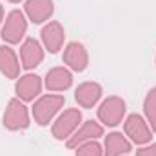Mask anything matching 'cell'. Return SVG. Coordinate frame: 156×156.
<instances>
[{"instance_id": "obj_3", "label": "cell", "mask_w": 156, "mask_h": 156, "mask_svg": "<svg viewBox=\"0 0 156 156\" xmlns=\"http://www.w3.org/2000/svg\"><path fill=\"white\" fill-rule=\"evenodd\" d=\"M123 111H125V105L122 100L118 98H109L104 102V105L100 107V118L104 120V123L107 125H116L120 122V118L123 116Z\"/></svg>"}, {"instance_id": "obj_16", "label": "cell", "mask_w": 156, "mask_h": 156, "mask_svg": "<svg viewBox=\"0 0 156 156\" xmlns=\"http://www.w3.org/2000/svg\"><path fill=\"white\" fill-rule=\"evenodd\" d=\"M71 85V75L66 69H53L47 75V87L51 89H67Z\"/></svg>"}, {"instance_id": "obj_6", "label": "cell", "mask_w": 156, "mask_h": 156, "mask_svg": "<svg viewBox=\"0 0 156 156\" xmlns=\"http://www.w3.org/2000/svg\"><path fill=\"white\" fill-rule=\"evenodd\" d=\"M80 118L82 116H80L78 111H67V113H64L62 116L58 118L56 125H55V136H56V138H66V136L78 125Z\"/></svg>"}, {"instance_id": "obj_18", "label": "cell", "mask_w": 156, "mask_h": 156, "mask_svg": "<svg viewBox=\"0 0 156 156\" xmlns=\"http://www.w3.org/2000/svg\"><path fill=\"white\" fill-rule=\"evenodd\" d=\"M78 156H100V145L98 144H85L82 149H80V153Z\"/></svg>"}, {"instance_id": "obj_7", "label": "cell", "mask_w": 156, "mask_h": 156, "mask_svg": "<svg viewBox=\"0 0 156 156\" xmlns=\"http://www.w3.org/2000/svg\"><path fill=\"white\" fill-rule=\"evenodd\" d=\"M27 13L31 15L33 22L40 24L53 13V4H51V0H29L27 2Z\"/></svg>"}, {"instance_id": "obj_20", "label": "cell", "mask_w": 156, "mask_h": 156, "mask_svg": "<svg viewBox=\"0 0 156 156\" xmlns=\"http://www.w3.org/2000/svg\"><path fill=\"white\" fill-rule=\"evenodd\" d=\"M0 16H2V7H0Z\"/></svg>"}, {"instance_id": "obj_19", "label": "cell", "mask_w": 156, "mask_h": 156, "mask_svg": "<svg viewBox=\"0 0 156 156\" xmlns=\"http://www.w3.org/2000/svg\"><path fill=\"white\" fill-rule=\"evenodd\" d=\"M138 156H156V145L145 147V149H140V151H138Z\"/></svg>"}, {"instance_id": "obj_4", "label": "cell", "mask_w": 156, "mask_h": 156, "mask_svg": "<svg viewBox=\"0 0 156 156\" xmlns=\"http://www.w3.org/2000/svg\"><path fill=\"white\" fill-rule=\"evenodd\" d=\"M5 125L11 127V129H20V127H27V115H26V109L20 102L13 100L5 111Z\"/></svg>"}, {"instance_id": "obj_2", "label": "cell", "mask_w": 156, "mask_h": 156, "mask_svg": "<svg viewBox=\"0 0 156 156\" xmlns=\"http://www.w3.org/2000/svg\"><path fill=\"white\" fill-rule=\"evenodd\" d=\"M26 31V20L20 11H13L5 22V27L2 31V38L7 42H18Z\"/></svg>"}, {"instance_id": "obj_17", "label": "cell", "mask_w": 156, "mask_h": 156, "mask_svg": "<svg viewBox=\"0 0 156 156\" xmlns=\"http://www.w3.org/2000/svg\"><path fill=\"white\" fill-rule=\"evenodd\" d=\"M145 113H147V116L151 120L153 129L156 131V89H153L149 93V96L145 100Z\"/></svg>"}, {"instance_id": "obj_21", "label": "cell", "mask_w": 156, "mask_h": 156, "mask_svg": "<svg viewBox=\"0 0 156 156\" xmlns=\"http://www.w3.org/2000/svg\"><path fill=\"white\" fill-rule=\"evenodd\" d=\"M13 2H18V0H13Z\"/></svg>"}, {"instance_id": "obj_15", "label": "cell", "mask_w": 156, "mask_h": 156, "mask_svg": "<svg viewBox=\"0 0 156 156\" xmlns=\"http://www.w3.org/2000/svg\"><path fill=\"white\" fill-rule=\"evenodd\" d=\"M105 145H107V154L105 156H118V154H125V153L131 151L129 144L118 133H113V134L107 136V144Z\"/></svg>"}, {"instance_id": "obj_8", "label": "cell", "mask_w": 156, "mask_h": 156, "mask_svg": "<svg viewBox=\"0 0 156 156\" xmlns=\"http://www.w3.org/2000/svg\"><path fill=\"white\" fill-rule=\"evenodd\" d=\"M66 62L76 71H83L85 69L87 56H85V51H83V47L80 44H69V47L66 51Z\"/></svg>"}, {"instance_id": "obj_12", "label": "cell", "mask_w": 156, "mask_h": 156, "mask_svg": "<svg viewBox=\"0 0 156 156\" xmlns=\"http://www.w3.org/2000/svg\"><path fill=\"white\" fill-rule=\"evenodd\" d=\"M42 37H44L45 45L49 47V51L51 53H56L58 47H60V42L64 38V33H62V29H60L58 24H51V26H47L42 31Z\"/></svg>"}, {"instance_id": "obj_1", "label": "cell", "mask_w": 156, "mask_h": 156, "mask_svg": "<svg viewBox=\"0 0 156 156\" xmlns=\"http://www.w3.org/2000/svg\"><path fill=\"white\" fill-rule=\"evenodd\" d=\"M62 104H64L62 96H45V98H42L35 105V116H37L40 125H45L51 120V116L60 109Z\"/></svg>"}, {"instance_id": "obj_10", "label": "cell", "mask_w": 156, "mask_h": 156, "mask_svg": "<svg viewBox=\"0 0 156 156\" xmlns=\"http://www.w3.org/2000/svg\"><path fill=\"white\" fill-rule=\"evenodd\" d=\"M16 91H18V94H20L24 100H31V98H35V96L40 93V80H38V76H33V75L24 76L18 83H16Z\"/></svg>"}, {"instance_id": "obj_14", "label": "cell", "mask_w": 156, "mask_h": 156, "mask_svg": "<svg viewBox=\"0 0 156 156\" xmlns=\"http://www.w3.org/2000/svg\"><path fill=\"white\" fill-rule=\"evenodd\" d=\"M0 69L7 76H16V73H18L16 58L9 47H0Z\"/></svg>"}, {"instance_id": "obj_9", "label": "cell", "mask_w": 156, "mask_h": 156, "mask_svg": "<svg viewBox=\"0 0 156 156\" xmlns=\"http://www.w3.org/2000/svg\"><path fill=\"white\" fill-rule=\"evenodd\" d=\"M22 60H24V67H33V66H38V62L42 60V51H40V45L37 40L29 38L24 47H22Z\"/></svg>"}, {"instance_id": "obj_5", "label": "cell", "mask_w": 156, "mask_h": 156, "mask_svg": "<svg viewBox=\"0 0 156 156\" xmlns=\"http://www.w3.org/2000/svg\"><path fill=\"white\" fill-rule=\"evenodd\" d=\"M125 131H127V134H131V138H133L136 144H144V142H147V140L151 138L149 129L145 127L144 120L138 116V115H131V116L127 118V122H125Z\"/></svg>"}, {"instance_id": "obj_13", "label": "cell", "mask_w": 156, "mask_h": 156, "mask_svg": "<svg viewBox=\"0 0 156 156\" xmlns=\"http://www.w3.org/2000/svg\"><path fill=\"white\" fill-rule=\"evenodd\" d=\"M100 134H102V127L96 125V123H93V122H87L76 134L73 136V140H69L67 145H69V147H75L80 142H85V140H89V138H96V136H100Z\"/></svg>"}, {"instance_id": "obj_11", "label": "cell", "mask_w": 156, "mask_h": 156, "mask_svg": "<svg viewBox=\"0 0 156 156\" xmlns=\"http://www.w3.org/2000/svg\"><path fill=\"white\" fill-rule=\"evenodd\" d=\"M100 93H102L100 85H96V83H83V85L78 87L76 100L82 104V105L89 107V105H93V104L100 98Z\"/></svg>"}]
</instances>
